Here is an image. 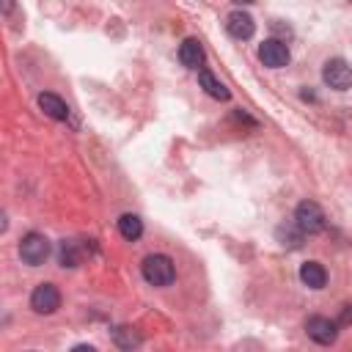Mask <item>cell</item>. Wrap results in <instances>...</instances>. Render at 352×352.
Returning <instances> with one entry per match:
<instances>
[{
  "label": "cell",
  "mask_w": 352,
  "mask_h": 352,
  "mask_svg": "<svg viewBox=\"0 0 352 352\" xmlns=\"http://www.w3.org/2000/svg\"><path fill=\"white\" fill-rule=\"evenodd\" d=\"M38 107H41L50 118H55V121H66V118H69V104H66L58 94H50V91L38 94Z\"/></svg>",
  "instance_id": "obj_10"
},
{
  "label": "cell",
  "mask_w": 352,
  "mask_h": 352,
  "mask_svg": "<svg viewBox=\"0 0 352 352\" xmlns=\"http://www.w3.org/2000/svg\"><path fill=\"white\" fill-rule=\"evenodd\" d=\"M30 308L36 314H55L60 308V292L52 283H38L30 294Z\"/></svg>",
  "instance_id": "obj_6"
},
{
  "label": "cell",
  "mask_w": 352,
  "mask_h": 352,
  "mask_svg": "<svg viewBox=\"0 0 352 352\" xmlns=\"http://www.w3.org/2000/svg\"><path fill=\"white\" fill-rule=\"evenodd\" d=\"M305 333H308L311 341H316V344H322V346H330V344H336V338H338V322H333V319H327V316H311V319L305 322Z\"/></svg>",
  "instance_id": "obj_5"
},
{
  "label": "cell",
  "mask_w": 352,
  "mask_h": 352,
  "mask_svg": "<svg viewBox=\"0 0 352 352\" xmlns=\"http://www.w3.org/2000/svg\"><path fill=\"white\" fill-rule=\"evenodd\" d=\"M258 58H261V63L270 66V69H283L292 55H289L286 41H280V38H267V41L258 47Z\"/></svg>",
  "instance_id": "obj_7"
},
{
  "label": "cell",
  "mask_w": 352,
  "mask_h": 352,
  "mask_svg": "<svg viewBox=\"0 0 352 352\" xmlns=\"http://www.w3.org/2000/svg\"><path fill=\"white\" fill-rule=\"evenodd\" d=\"M113 344L121 349V352H135L140 344H143V336L138 327H129V324H118L113 330Z\"/></svg>",
  "instance_id": "obj_9"
},
{
  "label": "cell",
  "mask_w": 352,
  "mask_h": 352,
  "mask_svg": "<svg viewBox=\"0 0 352 352\" xmlns=\"http://www.w3.org/2000/svg\"><path fill=\"white\" fill-rule=\"evenodd\" d=\"M275 236H278V242H280L283 248H300L305 234H302L294 223H283V226H278V228H275Z\"/></svg>",
  "instance_id": "obj_16"
},
{
  "label": "cell",
  "mask_w": 352,
  "mask_h": 352,
  "mask_svg": "<svg viewBox=\"0 0 352 352\" xmlns=\"http://www.w3.org/2000/svg\"><path fill=\"white\" fill-rule=\"evenodd\" d=\"M140 270H143V278H146L151 286H170V283L176 280V267H173L170 256H165V253H151V256H146L143 264H140Z\"/></svg>",
  "instance_id": "obj_1"
},
{
  "label": "cell",
  "mask_w": 352,
  "mask_h": 352,
  "mask_svg": "<svg viewBox=\"0 0 352 352\" xmlns=\"http://www.w3.org/2000/svg\"><path fill=\"white\" fill-rule=\"evenodd\" d=\"M226 30H228L231 38H236V41H248V38L256 33V22H253V16H250L248 11L236 8V11H231V14L226 16Z\"/></svg>",
  "instance_id": "obj_8"
},
{
  "label": "cell",
  "mask_w": 352,
  "mask_h": 352,
  "mask_svg": "<svg viewBox=\"0 0 352 352\" xmlns=\"http://www.w3.org/2000/svg\"><path fill=\"white\" fill-rule=\"evenodd\" d=\"M300 280L308 286V289H324L327 283V270L319 264V261H305L300 267Z\"/></svg>",
  "instance_id": "obj_11"
},
{
  "label": "cell",
  "mask_w": 352,
  "mask_h": 352,
  "mask_svg": "<svg viewBox=\"0 0 352 352\" xmlns=\"http://www.w3.org/2000/svg\"><path fill=\"white\" fill-rule=\"evenodd\" d=\"M118 231L126 242H138L140 234H143V220L138 214H121L118 217Z\"/></svg>",
  "instance_id": "obj_15"
},
{
  "label": "cell",
  "mask_w": 352,
  "mask_h": 352,
  "mask_svg": "<svg viewBox=\"0 0 352 352\" xmlns=\"http://www.w3.org/2000/svg\"><path fill=\"white\" fill-rule=\"evenodd\" d=\"M72 352H96L91 344H77V346H72Z\"/></svg>",
  "instance_id": "obj_18"
},
{
  "label": "cell",
  "mask_w": 352,
  "mask_h": 352,
  "mask_svg": "<svg viewBox=\"0 0 352 352\" xmlns=\"http://www.w3.org/2000/svg\"><path fill=\"white\" fill-rule=\"evenodd\" d=\"M85 258V245L77 239H66L60 245V267H80Z\"/></svg>",
  "instance_id": "obj_14"
},
{
  "label": "cell",
  "mask_w": 352,
  "mask_h": 352,
  "mask_svg": "<svg viewBox=\"0 0 352 352\" xmlns=\"http://www.w3.org/2000/svg\"><path fill=\"white\" fill-rule=\"evenodd\" d=\"M349 322H352V305H346V308H344V314H341L338 324H349Z\"/></svg>",
  "instance_id": "obj_17"
},
{
  "label": "cell",
  "mask_w": 352,
  "mask_h": 352,
  "mask_svg": "<svg viewBox=\"0 0 352 352\" xmlns=\"http://www.w3.org/2000/svg\"><path fill=\"white\" fill-rule=\"evenodd\" d=\"M198 82H201V88H204V91H206L212 99L226 102V99L231 96V91H228V88H226V85H223V82H220V80H217V77H214L209 69H198Z\"/></svg>",
  "instance_id": "obj_13"
},
{
  "label": "cell",
  "mask_w": 352,
  "mask_h": 352,
  "mask_svg": "<svg viewBox=\"0 0 352 352\" xmlns=\"http://www.w3.org/2000/svg\"><path fill=\"white\" fill-rule=\"evenodd\" d=\"M322 80L333 91H346V88H352V66L344 58H330L322 66Z\"/></svg>",
  "instance_id": "obj_4"
},
{
  "label": "cell",
  "mask_w": 352,
  "mask_h": 352,
  "mask_svg": "<svg viewBox=\"0 0 352 352\" xmlns=\"http://www.w3.org/2000/svg\"><path fill=\"white\" fill-rule=\"evenodd\" d=\"M47 256H50V239H47L44 234L30 231V234L22 236V242H19V258H22L25 264L38 267V264L47 261Z\"/></svg>",
  "instance_id": "obj_2"
},
{
  "label": "cell",
  "mask_w": 352,
  "mask_h": 352,
  "mask_svg": "<svg viewBox=\"0 0 352 352\" xmlns=\"http://www.w3.org/2000/svg\"><path fill=\"white\" fill-rule=\"evenodd\" d=\"M179 60L187 66V69H198L204 63V47L198 38H184L182 47H179Z\"/></svg>",
  "instance_id": "obj_12"
},
{
  "label": "cell",
  "mask_w": 352,
  "mask_h": 352,
  "mask_svg": "<svg viewBox=\"0 0 352 352\" xmlns=\"http://www.w3.org/2000/svg\"><path fill=\"white\" fill-rule=\"evenodd\" d=\"M294 226L302 234H319V231H324V212H322V206L316 201L297 204V209H294Z\"/></svg>",
  "instance_id": "obj_3"
}]
</instances>
